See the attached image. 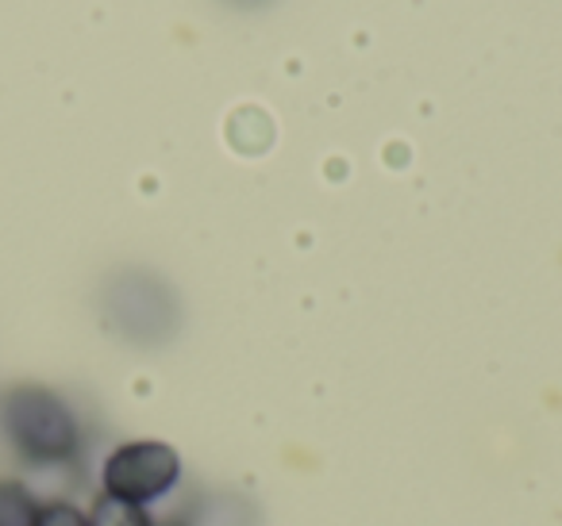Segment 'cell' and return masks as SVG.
<instances>
[{
    "label": "cell",
    "mask_w": 562,
    "mask_h": 526,
    "mask_svg": "<svg viewBox=\"0 0 562 526\" xmlns=\"http://www.w3.org/2000/svg\"><path fill=\"white\" fill-rule=\"evenodd\" d=\"M109 316L127 339L158 342L170 334L173 304L162 281L147 277V273H124L109 293Z\"/></svg>",
    "instance_id": "3957f363"
},
{
    "label": "cell",
    "mask_w": 562,
    "mask_h": 526,
    "mask_svg": "<svg viewBox=\"0 0 562 526\" xmlns=\"http://www.w3.org/2000/svg\"><path fill=\"white\" fill-rule=\"evenodd\" d=\"M89 526H155L158 518L150 515V507H139V503L127 500H112V495H97L86 511Z\"/></svg>",
    "instance_id": "5b68a950"
},
{
    "label": "cell",
    "mask_w": 562,
    "mask_h": 526,
    "mask_svg": "<svg viewBox=\"0 0 562 526\" xmlns=\"http://www.w3.org/2000/svg\"><path fill=\"white\" fill-rule=\"evenodd\" d=\"M32 526H89V518L74 500H43Z\"/></svg>",
    "instance_id": "8992f818"
},
{
    "label": "cell",
    "mask_w": 562,
    "mask_h": 526,
    "mask_svg": "<svg viewBox=\"0 0 562 526\" xmlns=\"http://www.w3.org/2000/svg\"><path fill=\"white\" fill-rule=\"evenodd\" d=\"M181 480V454L162 438H127L101 461V492L150 507L170 495Z\"/></svg>",
    "instance_id": "7a4b0ae2"
},
{
    "label": "cell",
    "mask_w": 562,
    "mask_h": 526,
    "mask_svg": "<svg viewBox=\"0 0 562 526\" xmlns=\"http://www.w3.org/2000/svg\"><path fill=\"white\" fill-rule=\"evenodd\" d=\"M0 434L32 469H66L86 449L81 415L47 385H12L0 396Z\"/></svg>",
    "instance_id": "6da1fadb"
},
{
    "label": "cell",
    "mask_w": 562,
    "mask_h": 526,
    "mask_svg": "<svg viewBox=\"0 0 562 526\" xmlns=\"http://www.w3.org/2000/svg\"><path fill=\"white\" fill-rule=\"evenodd\" d=\"M40 495L20 477H0V526H32Z\"/></svg>",
    "instance_id": "277c9868"
},
{
    "label": "cell",
    "mask_w": 562,
    "mask_h": 526,
    "mask_svg": "<svg viewBox=\"0 0 562 526\" xmlns=\"http://www.w3.org/2000/svg\"><path fill=\"white\" fill-rule=\"evenodd\" d=\"M155 526H193V523H189L186 515H170V518H158Z\"/></svg>",
    "instance_id": "52a82bcc"
}]
</instances>
